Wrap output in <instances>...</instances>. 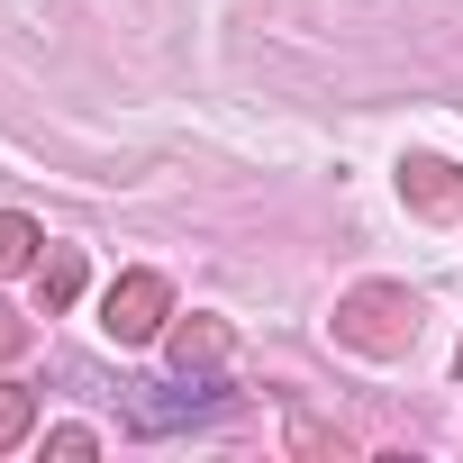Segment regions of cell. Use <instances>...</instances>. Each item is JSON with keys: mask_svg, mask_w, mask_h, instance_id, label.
Wrapping results in <instances>:
<instances>
[{"mask_svg": "<svg viewBox=\"0 0 463 463\" xmlns=\"http://www.w3.org/2000/svg\"><path fill=\"white\" fill-rule=\"evenodd\" d=\"M336 345H354V354H373V364H400V354L418 345V291H400V282L345 291V300H336Z\"/></svg>", "mask_w": 463, "mask_h": 463, "instance_id": "obj_1", "label": "cell"}, {"mask_svg": "<svg viewBox=\"0 0 463 463\" xmlns=\"http://www.w3.org/2000/svg\"><path fill=\"white\" fill-rule=\"evenodd\" d=\"M164 318H173V282H164V273H118V282H109V300H100V327H109L118 345L164 336Z\"/></svg>", "mask_w": 463, "mask_h": 463, "instance_id": "obj_2", "label": "cell"}, {"mask_svg": "<svg viewBox=\"0 0 463 463\" xmlns=\"http://www.w3.org/2000/svg\"><path fill=\"white\" fill-rule=\"evenodd\" d=\"M400 200H409L418 218H454V209H463V164H445V155H409V164H400Z\"/></svg>", "mask_w": 463, "mask_h": 463, "instance_id": "obj_3", "label": "cell"}, {"mask_svg": "<svg viewBox=\"0 0 463 463\" xmlns=\"http://www.w3.org/2000/svg\"><path fill=\"white\" fill-rule=\"evenodd\" d=\"M227 354H237L227 318H182V327H173V373H182V382H191V373H218Z\"/></svg>", "mask_w": 463, "mask_h": 463, "instance_id": "obj_4", "label": "cell"}, {"mask_svg": "<svg viewBox=\"0 0 463 463\" xmlns=\"http://www.w3.org/2000/svg\"><path fill=\"white\" fill-rule=\"evenodd\" d=\"M73 291H82V246H55V255L37 264V300H46V309H64Z\"/></svg>", "mask_w": 463, "mask_h": 463, "instance_id": "obj_5", "label": "cell"}, {"mask_svg": "<svg viewBox=\"0 0 463 463\" xmlns=\"http://www.w3.org/2000/svg\"><path fill=\"white\" fill-rule=\"evenodd\" d=\"M37 246H46V237H37V218L0 209V273H28V264H37Z\"/></svg>", "mask_w": 463, "mask_h": 463, "instance_id": "obj_6", "label": "cell"}, {"mask_svg": "<svg viewBox=\"0 0 463 463\" xmlns=\"http://www.w3.org/2000/svg\"><path fill=\"white\" fill-rule=\"evenodd\" d=\"M28 427H37V391L28 382H0V454H10Z\"/></svg>", "mask_w": 463, "mask_h": 463, "instance_id": "obj_7", "label": "cell"}, {"mask_svg": "<svg viewBox=\"0 0 463 463\" xmlns=\"http://www.w3.org/2000/svg\"><path fill=\"white\" fill-rule=\"evenodd\" d=\"M291 454H336V463H345L354 445H345L336 427H318V418H291Z\"/></svg>", "mask_w": 463, "mask_h": 463, "instance_id": "obj_8", "label": "cell"}, {"mask_svg": "<svg viewBox=\"0 0 463 463\" xmlns=\"http://www.w3.org/2000/svg\"><path fill=\"white\" fill-rule=\"evenodd\" d=\"M19 354H28V318L0 300V364H19Z\"/></svg>", "mask_w": 463, "mask_h": 463, "instance_id": "obj_9", "label": "cell"}, {"mask_svg": "<svg viewBox=\"0 0 463 463\" xmlns=\"http://www.w3.org/2000/svg\"><path fill=\"white\" fill-rule=\"evenodd\" d=\"M46 454H55V463H82V454H91V427H55Z\"/></svg>", "mask_w": 463, "mask_h": 463, "instance_id": "obj_10", "label": "cell"}, {"mask_svg": "<svg viewBox=\"0 0 463 463\" xmlns=\"http://www.w3.org/2000/svg\"><path fill=\"white\" fill-rule=\"evenodd\" d=\"M454 373H463V345H454Z\"/></svg>", "mask_w": 463, "mask_h": 463, "instance_id": "obj_11", "label": "cell"}]
</instances>
